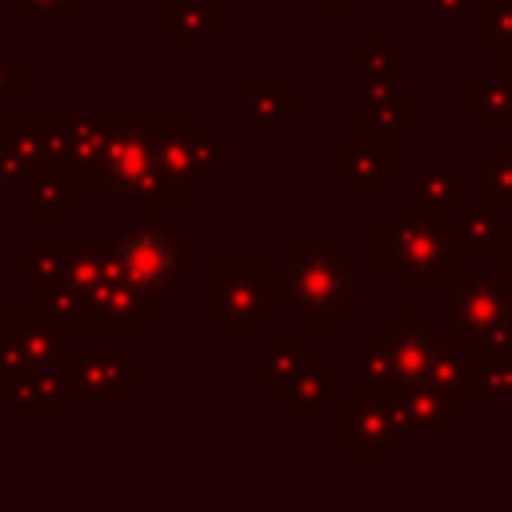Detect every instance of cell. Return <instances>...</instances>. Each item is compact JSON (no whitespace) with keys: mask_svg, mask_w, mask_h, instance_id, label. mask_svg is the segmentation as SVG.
<instances>
[{"mask_svg":"<svg viewBox=\"0 0 512 512\" xmlns=\"http://www.w3.org/2000/svg\"><path fill=\"white\" fill-rule=\"evenodd\" d=\"M376 272L388 276L392 292H448V284L468 272V244L460 220L444 208L420 200H396L388 220L372 236Z\"/></svg>","mask_w":512,"mask_h":512,"instance_id":"obj_1","label":"cell"},{"mask_svg":"<svg viewBox=\"0 0 512 512\" xmlns=\"http://www.w3.org/2000/svg\"><path fill=\"white\" fill-rule=\"evenodd\" d=\"M284 300L308 332H332L360 296L352 288L356 260L344 256L336 236H292L284 240Z\"/></svg>","mask_w":512,"mask_h":512,"instance_id":"obj_2","label":"cell"},{"mask_svg":"<svg viewBox=\"0 0 512 512\" xmlns=\"http://www.w3.org/2000/svg\"><path fill=\"white\" fill-rule=\"evenodd\" d=\"M448 344V332L432 324L428 312L420 308H400L388 328L372 336V344L360 348L356 356V396L364 400H392L396 392L424 384L440 348Z\"/></svg>","mask_w":512,"mask_h":512,"instance_id":"obj_3","label":"cell"},{"mask_svg":"<svg viewBox=\"0 0 512 512\" xmlns=\"http://www.w3.org/2000/svg\"><path fill=\"white\" fill-rule=\"evenodd\" d=\"M96 168L108 200H192V188L164 172L160 116H116V128Z\"/></svg>","mask_w":512,"mask_h":512,"instance_id":"obj_4","label":"cell"},{"mask_svg":"<svg viewBox=\"0 0 512 512\" xmlns=\"http://www.w3.org/2000/svg\"><path fill=\"white\" fill-rule=\"evenodd\" d=\"M272 312H288L284 280L260 256H220L212 260L208 316L220 332H264Z\"/></svg>","mask_w":512,"mask_h":512,"instance_id":"obj_5","label":"cell"},{"mask_svg":"<svg viewBox=\"0 0 512 512\" xmlns=\"http://www.w3.org/2000/svg\"><path fill=\"white\" fill-rule=\"evenodd\" d=\"M468 352L512 348V280L508 276H468L460 272L448 284V328Z\"/></svg>","mask_w":512,"mask_h":512,"instance_id":"obj_6","label":"cell"},{"mask_svg":"<svg viewBox=\"0 0 512 512\" xmlns=\"http://www.w3.org/2000/svg\"><path fill=\"white\" fill-rule=\"evenodd\" d=\"M112 252H116L120 276H128L136 288H144L152 296H160L176 280H184L192 272V256H196L192 240H184L180 232L152 224V220L124 228Z\"/></svg>","mask_w":512,"mask_h":512,"instance_id":"obj_7","label":"cell"},{"mask_svg":"<svg viewBox=\"0 0 512 512\" xmlns=\"http://www.w3.org/2000/svg\"><path fill=\"white\" fill-rule=\"evenodd\" d=\"M160 160L164 172L188 188H204L212 168L228 164V148H220L208 132L192 124L184 112H164L160 116Z\"/></svg>","mask_w":512,"mask_h":512,"instance_id":"obj_8","label":"cell"},{"mask_svg":"<svg viewBox=\"0 0 512 512\" xmlns=\"http://www.w3.org/2000/svg\"><path fill=\"white\" fill-rule=\"evenodd\" d=\"M396 420L384 400H336V444L348 460H388L396 452Z\"/></svg>","mask_w":512,"mask_h":512,"instance_id":"obj_9","label":"cell"},{"mask_svg":"<svg viewBox=\"0 0 512 512\" xmlns=\"http://www.w3.org/2000/svg\"><path fill=\"white\" fill-rule=\"evenodd\" d=\"M336 180L360 200L372 204L384 188H392L396 180V160H392V136L360 128L352 144H344L336 152Z\"/></svg>","mask_w":512,"mask_h":512,"instance_id":"obj_10","label":"cell"},{"mask_svg":"<svg viewBox=\"0 0 512 512\" xmlns=\"http://www.w3.org/2000/svg\"><path fill=\"white\" fill-rule=\"evenodd\" d=\"M312 356H320V352L304 344V324L300 328H292V324H268L264 328V360L248 368V384L260 388V396L268 404H280V396L288 392L292 376Z\"/></svg>","mask_w":512,"mask_h":512,"instance_id":"obj_11","label":"cell"},{"mask_svg":"<svg viewBox=\"0 0 512 512\" xmlns=\"http://www.w3.org/2000/svg\"><path fill=\"white\" fill-rule=\"evenodd\" d=\"M396 432L400 436H416V440H436L448 436V428L456 420H464V408H456L444 392H436L432 384H412L404 392H396L388 400Z\"/></svg>","mask_w":512,"mask_h":512,"instance_id":"obj_12","label":"cell"},{"mask_svg":"<svg viewBox=\"0 0 512 512\" xmlns=\"http://www.w3.org/2000/svg\"><path fill=\"white\" fill-rule=\"evenodd\" d=\"M160 36L172 40L180 56H188L204 36H228V4L220 0H168L156 16Z\"/></svg>","mask_w":512,"mask_h":512,"instance_id":"obj_13","label":"cell"},{"mask_svg":"<svg viewBox=\"0 0 512 512\" xmlns=\"http://www.w3.org/2000/svg\"><path fill=\"white\" fill-rule=\"evenodd\" d=\"M340 400V368L312 356L288 384V392L280 396L284 420H320L324 408H332Z\"/></svg>","mask_w":512,"mask_h":512,"instance_id":"obj_14","label":"cell"},{"mask_svg":"<svg viewBox=\"0 0 512 512\" xmlns=\"http://www.w3.org/2000/svg\"><path fill=\"white\" fill-rule=\"evenodd\" d=\"M356 124L360 128H372V132H384V136H396L412 124V96L392 88L388 84H360L356 88Z\"/></svg>","mask_w":512,"mask_h":512,"instance_id":"obj_15","label":"cell"},{"mask_svg":"<svg viewBox=\"0 0 512 512\" xmlns=\"http://www.w3.org/2000/svg\"><path fill=\"white\" fill-rule=\"evenodd\" d=\"M72 380H76V392L80 396H100V400H116L132 380H136V368L104 348V352H88V356H76L72 360Z\"/></svg>","mask_w":512,"mask_h":512,"instance_id":"obj_16","label":"cell"},{"mask_svg":"<svg viewBox=\"0 0 512 512\" xmlns=\"http://www.w3.org/2000/svg\"><path fill=\"white\" fill-rule=\"evenodd\" d=\"M288 112H300V96L288 92V84L276 72H260L244 80V116L252 128L272 132Z\"/></svg>","mask_w":512,"mask_h":512,"instance_id":"obj_17","label":"cell"},{"mask_svg":"<svg viewBox=\"0 0 512 512\" xmlns=\"http://www.w3.org/2000/svg\"><path fill=\"white\" fill-rule=\"evenodd\" d=\"M460 236L468 244V256H500L508 236H512V220H508L504 204L484 196L480 204H464Z\"/></svg>","mask_w":512,"mask_h":512,"instance_id":"obj_18","label":"cell"},{"mask_svg":"<svg viewBox=\"0 0 512 512\" xmlns=\"http://www.w3.org/2000/svg\"><path fill=\"white\" fill-rule=\"evenodd\" d=\"M412 200L428 208H456L468 204V168L464 164H416L412 168Z\"/></svg>","mask_w":512,"mask_h":512,"instance_id":"obj_19","label":"cell"},{"mask_svg":"<svg viewBox=\"0 0 512 512\" xmlns=\"http://www.w3.org/2000/svg\"><path fill=\"white\" fill-rule=\"evenodd\" d=\"M468 92V112H476L488 128H512V76L500 68L496 76L472 72L464 80Z\"/></svg>","mask_w":512,"mask_h":512,"instance_id":"obj_20","label":"cell"},{"mask_svg":"<svg viewBox=\"0 0 512 512\" xmlns=\"http://www.w3.org/2000/svg\"><path fill=\"white\" fill-rule=\"evenodd\" d=\"M468 384H472V404L476 400L512 404V348L468 352Z\"/></svg>","mask_w":512,"mask_h":512,"instance_id":"obj_21","label":"cell"},{"mask_svg":"<svg viewBox=\"0 0 512 512\" xmlns=\"http://www.w3.org/2000/svg\"><path fill=\"white\" fill-rule=\"evenodd\" d=\"M396 72V48L384 36H360L356 40V76L360 84H388Z\"/></svg>","mask_w":512,"mask_h":512,"instance_id":"obj_22","label":"cell"},{"mask_svg":"<svg viewBox=\"0 0 512 512\" xmlns=\"http://www.w3.org/2000/svg\"><path fill=\"white\" fill-rule=\"evenodd\" d=\"M484 56L496 64L512 60V0L484 4Z\"/></svg>","mask_w":512,"mask_h":512,"instance_id":"obj_23","label":"cell"},{"mask_svg":"<svg viewBox=\"0 0 512 512\" xmlns=\"http://www.w3.org/2000/svg\"><path fill=\"white\" fill-rule=\"evenodd\" d=\"M480 172H484V196L496 200V204H504V208H512V148L492 144L484 152Z\"/></svg>","mask_w":512,"mask_h":512,"instance_id":"obj_24","label":"cell"},{"mask_svg":"<svg viewBox=\"0 0 512 512\" xmlns=\"http://www.w3.org/2000/svg\"><path fill=\"white\" fill-rule=\"evenodd\" d=\"M488 0H432L428 4V12H432V20H452V24H460V20H468L476 8H484Z\"/></svg>","mask_w":512,"mask_h":512,"instance_id":"obj_25","label":"cell"},{"mask_svg":"<svg viewBox=\"0 0 512 512\" xmlns=\"http://www.w3.org/2000/svg\"><path fill=\"white\" fill-rule=\"evenodd\" d=\"M364 4H372V0H320V16L332 24H352Z\"/></svg>","mask_w":512,"mask_h":512,"instance_id":"obj_26","label":"cell"},{"mask_svg":"<svg viewBox=\"0 0 512 512\" xmlns=\"http://www.w3.org/2000/svg\"><path fill=\"white\" fill-rule=\"evenodd\" d=\"M500 260H504V276L512 280V236H508V244H504V252H500Z\"/></svg>","mask_w":512,"mask_h":512,"instance_id":"obj_27","label":"cell"},{"mask_svg":"<svg viewBox=\"0 0 512 512\" xmlns=\"http://www.w3.org/2000/svg\"><path fill=\"white\" fill-rule=\"evenodd\" d=\"M252 4H300V0H252Z\"/></svg>","mask_w":512,"mask_h":512,"instance_id":"obj_28","label":"cell"},{"mask_svg":"<svg viewBox=\"0 0 512 512\" xmlns=\"http://www.w3.org/2000/svg\"><path fill=\"white\" fill-rule=\"evenodd\" d=\"M504 72H512V60H504Z\"/></svg>","mask_w":512,"mask_h":512,"instance_id":"obj_29","label":"cell"},{"mask_svg":"<svg viewBox=\"0 0 512 512\" xmlns=\"http://www.w3.org/2000/svg\"><path fill=\"white\" fill-rule=\"evenodd\" d=\"M508 76H512V72H508Z\"/></svg>","mask_w":512,"mask_h":512,"instance_id":"obj_30","label":"cell"}]
</instances>
